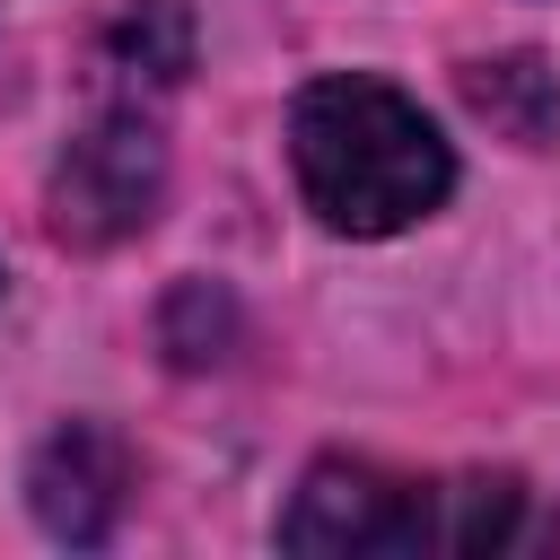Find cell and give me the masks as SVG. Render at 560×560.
Here are the masks:
<instances>
[{
  "mask_svg": "<svg viewBox=\"0 0 560 560\" xmlns=\"http://www.w3.org/2000/svg\"><path fill=\"white\" fill-rule=\"evenodd\" d=\"M158 192H166V149L140 114H105L88 122L61 166H52V192H44V219L61 245H122L158 219Z\"/></svg>",
  "mask_w": 560,
  "mask_h": 560,
  "instance_id": "3957f363",
  "label": "cell"
},
{
  "mask_svg": "<svg viewBox=\"0 0 560 560\" xmlns=\"http://www.w3.org/2000/svg\"><path fill=\"white\" fill-rule=\"evenodd\" d=\"M464 96H472V114L499 122L508 140H551V131H560V70H542L534 52L472 61V70H464Z\"/></svg>",
  "mask_w": 560,
  "mask_h": 560,
  "instance_id": "5b68a950",
  "label": "cell"
},
{
  "mask_svg": "<svg viewBox=\"0 0 560 560\" xmlns=\"http://www.w3.org/2000/svg\"><path fill=\"white\" fill-rule=\"evenodd\" d=\"M289 551H324V560H402V551H438V481L385 472V464H315L280 516Z\"/></svg>",
  "mask_w": 560,
  "mask_h": 560,
  "instance_id": "7a4b0ae2",
  "label": "cell"
},
{
  "mask_svg": "<svg viewBox=\"0 0 560 560\" xmlns=\"http://www.w3.org/2000/svg\"><path fill=\"white\" fill-rule=\"evenodd\" d=\"M26 499H35V516H44V534L52 542H105L114 525H122V499H131V446L114 438V429H96V420H70V429H52L44 438V455H35V472H26Z\"/></svg>",
  "mask_w": 560,
  "mask_h": 560,
  "instance_id": "277c9868",
  "label": "cell"
},
{
  "mask_svg": "<svg viewBox=\"0 0 560 560\" xmlns=\"http://www.w3.org/2000/svg\"><path fill=\"white\" fill-rule=\"evenodd\" d=\"M289 158L306 210L341 236H394L455 192V149L385 79H315L289 105Z\"/></svg>",
  "mask_w": 560,
  "mask_h": 560,
  "instance_id": "6da1fadb",
  "label": "cell"
},
{
  "mask_svg": "<svg viewBox=\"0 0 560 560\" xmlns=\"http://www.w3.org/2000/svg\"><path fill=\"white\" fill-rule=\"evenodd\" d=\"M228 332H236V315H228V298H219V289H201V280H192V289H175V298H166V350H175L184 368L228 359V350H219Z\"/></svg>",
  "mask_w": 560,
  "mask_h": 560,
  "instance_id": "52a82bcc",
  "label": "cell"
},
{
  "mask_svg": "<svg viewBox=\"0 0 560 560\" xmlns=\"http://www.w3.org/2000/svg\"><path fill=\"white\" fill-rule=\"evenodd\" d=\"M105 70L122 88H175L192 70V18L184 0H131L105 35Z\"/></svg>",
  "mask_w": 560,
  "mask_h": 560,
  "instance_id": "8992f818",
  "label": "cell"
}]
</instances>
